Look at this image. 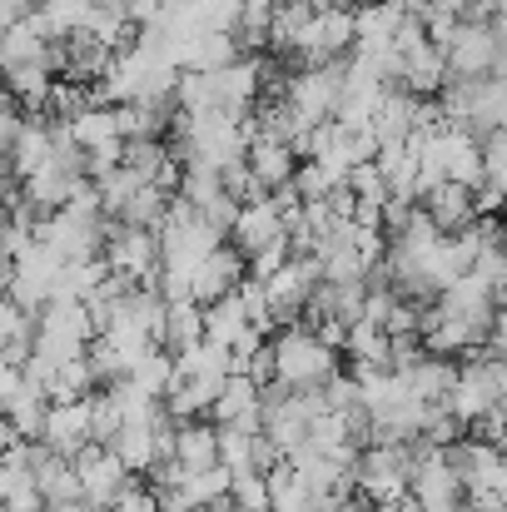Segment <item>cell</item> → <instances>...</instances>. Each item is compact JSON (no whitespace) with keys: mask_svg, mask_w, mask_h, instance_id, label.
<instances>
[{"mask_svg":"<svg viewBox=\"0 0 507 512\" xmlns=\"http://www.w3.org/2000/svg\"><path fill=\"white\" fill-rule=\"evenodd\" d=\"M5 155H10V179L25 184L40 165H50V155H55V125H50L45 115H30V125L20 130V140H15Z\"/></svg>","mask_w":507,"mask_h":512,"instance_id":"18","label":"cell"},{"mask_svg":"<svg viewBox=\"0 0 507 512\" xmlns=\"http://www.w3.org/2000/svg\"><path fill=\"white\" fill-rule=\"evenodd\" d=\"M488 353H493V358H507V304L498 309V319H493V339H488Z\"/></svg>","mask_w":507,"mask_h":512,"instance_id":"31","label":"cell"},{"mask_svg":"<svg viewBox=\"0 0 507 512\" xmlns=\"http://www.w3.org/2000/svg\"><path fill=\"white\" fill-rule=\"evenodd\" d=\"M309 5H319V10H324V5H353V0H309Z\"/></svg>","mask_w":507,"mask_h":512,"instance_id":"33","label":"cell"},{"mask_svg":"<svg viewBox=\"0 0 507 512\" xmlns=\"http://www.w3.org/2000/svg\"><path fill=\"white\" fill-rule=\"evenodd\" d=\"M448 55V80H488L498 70V55H503V40H498V25H478V20H463L453 45L443 50Z\"/></svg>","mask_w":507,"mask_h":512,"instance_id":"9","label":"cell"},{"mask_svg":"<svg viewBox=\"0 0 507 512\" xmlns=\"http://www.w3.org/2000/svg\"><path fill=\"white\" fill-rule=\"evenodd\" d=\"M279 239H289V224H284V199H279V194L249 199V204L239 209L234 229H229V244H239L249 259H254L259 249L279 244Z\"/></svg>","mask_w":507,"mask_h":512,"instance_id":"10","label":"cell"},{"mask_svg":"<svg viewBox=\"0 0 507 512\" xmlns=\"http://www.w3.org/2000/svg\"><path fill=\"white\" fill-rule=\"evenodd\" d=\"M443 115L463 130H473L478 140L493 135V130H507V80L488 75V80H448L443 95H438Z\"/></svg>","mask_w":507,"mask_h":512,"instance_id":"1","label":"cell"},{"mask_svg":"<svg viewBox=\"0 0 507 512\" xmlns=\"http://www.w3.org/2000/svg\"><path fill=\"white\" fill-rule=\"evenodd\" d=\"M274 358H279V378H289L294 388H324L338 373V348L324 343L309 324H289L274 329Z\"/></svg>","mask_w":507,"mask_h":512,"instance_id":"2","label":"cell"},{"mask_svg":"<svg viewBox=\"0 0 507 512\" xmlns=\"http://www.w3.org/2000/svg\"><path fill=\"white\" fill-rule=\"evenodd\" d=\"M269 488H274V512H334L338 498L334 493H319V488H309L289 463L284 468H274L269 473Z\"/></svg>","mask_w":507,"mask_h":512,"instance_id":"20","label":"cell"},{"mask_svg":"<svg viewBox=\"0 0 507 512\" xmlns=\"http://www.w3.org/2000/svg\"><path fill=\"white\" fill-rule=\"evenodd\" d=\"M353 488L378 508V503H398L413 493V478H408V448H393V443H368L358 458H353Z\"/></svg>","mask_w":507,"mask_h":512,"instance_id":"5","label":"cell"},{"mask_svg":"<svg viewBox=\"0 0 507 512\" xmlns=\"http://www.w3.org/2000/svg\"><path fill=\"white\" fill-rule=\"evenodd\" d=\"M408 478H413V498H423L433 512L468 498V483L458 478V468L448 463V453L438 443H428V438H418L408 448Z\"/></svg>","mask_w":507,"mask_h":512,"instance_id":"6","label":"cell"},{"mask_svg":"<svg viewBox=\"0 0 507 512\" xmlns=\"http://www.w3.org/2000/svg\"><path fill=\"white\" fill-rule=\"evenodd\" d=\"M299 165H304V155H299L289 140H279V135H254V140H249V170H254V179H259L269 194L289 189Z\"/></svg>","mask_w":507,"mask_h":512,"instance_id":"14","label":"cell"},{"mask_svg":"<svg viewBox=\"0 0 507 512\" xmlns=\"http://www.w3.org/2000/svg\"><path fill=\"white\" fill-rule=\"evenodd\" d=\"M498 363H503V393H507V358H498Z\"/></svg>","mask_w":507,"mask_h":512,"instance_id":"34","label":"cell"},{"mask_svg":"<svg viewBox=\"0 0 507 512\" xmlns=\"http://www.w3.org/2000/svg\"><path fill=\"white\" fill-rule=\"evenodd\" d=\"M174 458L189 468V473H204V468H219L224 453H219V423H179V438H174Z\"/></svg>","mask_w":507,"mask_h":512,"instance_id":"22","label":"cell"},{"mask_svg":"<svg viewBox=\"0 0 507 512\" xmlns=\"http://www.w3.org/2000/svg\"><path fill=\"white\" fill-rule=\"evenodd\" d=\"M45 443L65 458H75L80 448L95 443V398H80V403H50V418H45Z\"/></svg>","mask_w":507,"mask_h":512,"instance_id":"13","label":"cell"},{"mask_svg":"<svg viewBox=\"0 0 507 512\" xmlns=\"http://www.w3.org/2000/svg\"><path fill=\"white\" fill-rule=\"evenodd\" d=\"M498 403H507L503 393V363L493 358V353H478V358H468L463 363V373H458V383H453V393H448V408L473 428L483 413H493Z\"/></svg>","mask_w":507,"mask_h":512,"instance_id":"7","label":"cell"},{"mask_svg":"<svg viewBox=\"0 0 507 512\" xmlns=\"http://www.w3.org/2000/svg\"><path fill=\"white\" fill-rule=\"evenodd\" d=\"M60 269H65V259H60L45 239H35L20 259H10V264H5V299H15L20 309L40 314V309L55 299Z\"/></svg>","mask_w":507,"mask_h":512,"instance_id":"4","label":"cell"},{"mask_svg":"<svg viewBox=\"0 0 507 512\" xmlns=\"http://www.w3.org/2000/svg\"><path fill=\"white\" fill-rule=\"evenodd\" d=\"M45 512H95V503L90 498H80V503H50Z\"/></svg>","mask_w":507,"mask_h":512,"instance_id":"32","label":"cell"},{"mask_svg":"<svg viewBox=\"0 0 507 512\" xmlns=\"http://www.w3.org/2000/svg\"><path fill=\"white\" fill-rule=\"evenodd\" d=\"M264 433V428H259ZM254 428H239V423H219V453H224V468L229 473H244L254 468Z\"/></svg>","mask_w":507,"mask_h":512,"instance_id":"28","label":"cell"},{"mask_svg":"<svg viewBox=\"0 0 507 512\" xmlns=\"http://www.w3.org/2000/svg\"><path fill=\"white\" fill-rule=\"evenodd\" d=\"M458 373H463V363H453V358H443V353H428V358H418L413 368H403V383H408V393L423 398V403H448Z\"/></svg>","mask_w":507,"mask_h":512,"instance_id":"19","label":"cell"},{"mask_svg":"<svg viewBox=\"0 0 507 512\" xmlns=\"http://www.w3.org/2000/svg\"><path fill=\"white\" fill-rule=\"evenodd\" d=\"M95 393H100V373H95L90 353L60 363L55 378H50V398H55V403H80V398H95Z\"/></svg>","mask_w":507,"mask_h":512,"instance_id":"24","label":"cell"},{"mask_svg":"<svg viewBox=\"0 0 507 512\" xmlns=\"http://www.w3.org/2000/svg\"><path fill=\"white\" fill-rule=\"evenodd\" d=\"M115 453L135 468V473H145L155 458H160V438H155V418H145V423H125V433L115 438Z\"/></svg>","mask_w":507,"mask_h":512,"instance_id":"25","label":"cell"},{"mask_svg":"<svg viewBox=\"0 0 507 512\" xmlns=\"http://www.w3.org/2000/svg\"><path fill=\"white\" fill-rule=\"evenodd\" d=\"M125 423H130V418H125V408H120V403L100 388V393H95V443L115 448V438L125 433Z\"/></svg>","mask_w":507,"mask_h":512,"instance_id":"29","label":"cell"},{"mask_svg":"<svg viewBox=\"0 0 507 512\" xmlns=\"http://www.w3.org/2000/svg\"><path fill=\"white\" fill-rule=\"evenodd\" d=\"M204 324H209V339H214V343H229V348H239V343L249 339V334H264V329L254 324V314H249V299H244V289H234V294H224V299L204 304Z\"/></svg>","mask_w":507,"mask_h":512,"instance_id":"17","label":"cell"},{"mask_svg":"<svg viewBox=\"0 0 507 512\" xmlns=\"http://www.w3.org/2000/svg\"><path fill=\"white\" fill-rule=\"evenodd\" d=\"M145 184H150V179H145L140 170H130V165H115V170H105L100 179H95V194L105 199V209H110V214H120V209H125V204H130V199H135Z\"/></svg>","mask_w":507,"mask_h":512,"instance_id":"27","label":"cell"},{"mask_svg":"<svg viewBox=\"0 0 507 512\" xmlns=\"http://www.w3.org/2000/svg\"><path fill=\"white\" fill-rule=\"evenodd\" d=\"M353 50H358V5H324L304 25L289 60L294 65H329V60H343Z\"/></svg>","mask_w":507,"mask_h":512,"instance_id":"3","label":"cell"},{"mask_svg":"<svg viewBox=\"0 0 507 512\" xmlns=\"http://www.w3.org/2000/svg\"><path fill=\"white\" fill-rule=\"evenodd\" d=\"M75 468H80V478H85V498L95 503V508H115L125 493H130V483L140 478L115 448H105V443H90V448H80L75 453Z\"/></svg>","mask_w":507,"mask_h":512,"instance_id":"8","label":"cell"},{"mask_svg":"<svg viewBox=\"0 0 507 512\" xmlns=\"http://www.w3.org/2000/svg\"><path fill=\"white\" fill-rule=\"evenodd\" d=\"M40 10L55 20V30H60V35H70V30H80V25L95 15V0H45Z\"/></svg>","mask_w":507,"mask_h":512,"instance_id":"30","label":"cell"},{"mask_svg":"<svg viewBox=\"0 0 507 512\" xmlns=\"http://www.w3.org/2000/svg\"><path fill=\"white\" fill-rule=\"evenodd\" d=\"M10 75V100L25 105L30 115H45L55 105V90H60V75L50 60H25V65H5Z\"/></svg>","mask_w":507,"mask_h":512,"instance_id":"16","label":"cell"},{"mask_svg":"<svg viewBox=\"0 0 507 512\" xmlns=\"http://www.w3.org/2000/svg\"><path fill=\"white\" fill-rule=\"evenodd\" d=\"M244 50L234 40V30H199L179 45V65L184 70H219V65H234Z\"/></svg>","mask_w":507,"mask_h":512,"instance_id":"21","label":"cell"},{"mask_svg":"<svg viewBox=\"0 0 507 512\" xmlns=\"http://www.w3.org/2000/svg\"><path fill=\"white\" fill-rule=\"evenodd\" d=\"M209 418L214 423H239V428H264V393H259V383L249 378V373H229L224 378V393L214 398V408H209Z\"/></svg>","mask_w":507,"mask_h":512,"instance_id":"15","label":"cell"},{"mask_svg":"<svg viewBox=\"0 0 507 512\" xmlns=\"http://www.w3.org/2000/svg\"><path fill=\"white\" fill-rule=\"evenodd\" d=\"M314 10L319 5H309V0H279V10H274V50L279 55H294V45H299L304 25L314 20Z\"/></svg>","mask_w":507,"mask_h":512,"instance_id":"26","label":"cell"},{"mask_svg":"<svg viewBox=\"0 0 507 512\" xmlns=\"http://www.w3.org/2000/svg\"><path fill=\"white\" fill-rule=\"evenodd\" d=\"M423 214L443 229V234H463L483 209H478V189L473 184H463V179H438L433 189H423Z\"/></svg>","mask_w":507,"mask_h":512,"instance_id":"11","label":"cell"},{"mask_svg":"<svg viewBox=\"0 0 507 512\" xmlns=\"http://www.w3.org/2000/svg\"><path fill=\"white\" fill-rule=\"evenodd\" d=\"M244 279H249V254L224 239V244L194 269V299H199V304H214V299L244 289Z\"/></svg>","mask_w":507,"mask_h":512,"instance_id":"12","label":"cell"},{"mask_svg":"<svg viewBox=\"0 0 507 512\" xmlns=\"http://www.w3.org/2000/svg\"><path fill=\"white\" fill-rule=\"evenodd\" d=\"M353 5H383V0H353Z\"/></svg>","mask_w":507,"mask_h":512,"instance_id":"35","label":"cell"},{"mask_svg":"<svg viewBox=\"0 0 507 512\" xmlns=\"http://www.w3.org/2000/svg\"><path fill=\"white\" fill-rule=\"evenodd\" d=\"M199 339H209V324H204V304L199 299H169L165 309V348L174 353H184V348H194Z\"/></svg>","mask_w":507,"mask_h":512,"instance_id":"23","label":"cell"}]
</instances>
